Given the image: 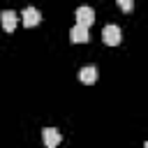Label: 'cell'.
<instances>
[{
	"mask_svg": "<svg viewBox=\"0 0 148 148\" xmlns=\"http://www.w3.org/2000/svg\"><path fill=\"white\" fill-rule=\"evenodd\" d=\"M95 23V12H92V7H86V5H81L79 9H76V25H81V28H90Z\"/></svg>",
	"mask_w": 148,
	"mask_h": 148,
	"instance_id": "cell-1",
	"label": "cell"
},
{
	"mask_svg": "<svg viewBox=\"0 0 148 148\" xmlns=\"http://www.w3.org/2000/svg\"><path fill=\"white\" fill-rule=\"evenodd\" d=\"M42 141H44L46 148H58L60 141H62V134H60V130H56V127H44V130H42Z\"/></svg>",
	"mask_w": 148,
	"mask_h": 148,
	"instance_id": "cell-2",
	"label": "cell"
},
{
	"mask_svg": "<svg viewBox=\"0 0 148 148\" xmlns=\"http://www.w3.org/2000/svg\"><path fill=\"white\" fill-rule=\"evenodd\" d=\"M102 39H104V44H109V46H118V44H120V28L113 25V23L104 25V30H102Z\"/></svg>",
	"mask_w": 148,
	"mask_h": 148,
	"instance_id": "cell-3",
	"label": "cell"
},
{
	"mask_svg": "<svg viewBox=\"0 0 148 148\" xmlns=\"http://www.w3.org/2000/svg\"><path fill=\"white\" fill-rule=\"evenodd\" d=\"M0 23H2L5 32H14V28H16V23H18V16H16V12H12V9H5V12H0Z\"/></svg>",
	"mask_w": 148,
	"mask_h": 148,
	"instance_id": "cell-4",
	"label": "cell"
},
{
	"mask_svg": "<svg viewBox=\"0 0 148 148\" xmlns=\"http://www.w3.org/2000/svg\"><path fill=\"white\" fill-rule=\"evenodd\" d=\"M21 18H23V25H25V28H32V25H37V23L42 21V14H39V9H35V7H25L23 14H21Z\"/></svg>",
	"mask_w": 148,
	"mask_h": 148,
	"instance_id": "cell-5",
	"label": "cell"
},
{
	"mask_svg": "<svg viewBox=\"0 0 148 148\" xmlns=\"http://www.w3.org/2000/svg\"><path fill=\"white\" fill-rule=\"evenodd\" d=\"M79 79H81V83H95L97 81V67H92V65H88V67H81L79 69Z\"/></svg>",
	"mask_w": 148,
	"mask_h": 148,
	"instance_id": "cell-6",
	"label": "cell"
},
{
	"mask_svg": "<svg viewBox=\"0 0 148 148\" xmlns=\"http://www.w3.org/2000/svg\"><path fill=\"white\" fill-rule=\"evenodd\" d=\"M69 39H72L74 44H86V42H88V30L81 28V25H74V28L69 30Z\"/></svg>",
	"mask_w": 148,
	"mask_h": 148,
	"instance_id": "cell-7",
	"label": "cell"
},
{
	"mask_svg": "<svg viewBox=\"0 0 148 148\" xmlns=\"http://www.w3.org/2000/svg\"><path fill=\"white\" fill-rule=\"evenodd\" d=\"M118 7H120V9H125V12H132L134 2H132V0H118Z\"/></svg>",
	"mask_w": 148,
	"mask_h": 148,
	"instance_id": "cell-8",
	"label": "cell"
}]
</instances>
